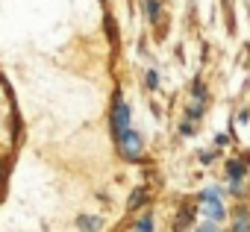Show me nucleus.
Wrapping results in <instances>:
<instances>
[{
  "label": "nucleus",
  "instance_id": "1",
  "mask_svg": "<svg viewBox=\"0 0 250 232\" xmlns=\"http://www.w3.org/2000/svg\"><path fill=\"white\" fill-rule=\"evenodd\" d=\"M118 150L127 156V159H139L142 156V135L127 130V133H121L118 135Z\"/></svg>",
  "mask_w": 250,
  "mask_h": 232
},
{
  "label": "nucleus",
  "instance_id": "2",
  "mask_svg": "<svg viewBox=\"0 0 250 232\" xmlns=\"http://www.w3.org/2000/svg\"><path fill=\"white\" fill-rule=\"evenodd\" d=\"M115 130H118V135L130 130V109H127V103L115 106Z\"/></svg>",
  "mask_w": 250,
  "mask_h": 232
},
{
  "label": "nucleus",
  "instance_id": "3",
  "mask_svg": "<svg viewBox=\"0 0 250 232\" xmlns=\"http://www.w3.org/2000/svg\"><path fill=\"white\" fill-rule=\"evenodd\" d=\"M80 226H85V229H97V226H100V220H97V217H94V220L83 217V220H80Z\"/></svg>",
  "mask_w": 250,
  "mask_h": 232
},
{
  "label": "nucleus",
  "instance_id": "4",
  "mask_svg": "<svg viewBox=\"0 0 250 232\" xmlns=\"http://www.w3.org/2000/svg\"><path fill=\"white\" fill-rule=\"evenodd\" d=\"M139 200H145V191H136V194L130 197V206H139Z\"/></svg>",
  "mask_w": 250,
  "mask_h": 232
},
{
  "label": "nucleus",
  "instance_id": "5",
  "mask_svg": "<svg viewBox=\"0 0 250 232\" xmlns=\"http://www.w3.org/2000/svg\"><path fill=\"white\" fill-rule=\"evenodd\" d=\"M229 176H241V165H229Z\"/></svg>",
  "mask_w": 250,
  "mask_h": 232
}]
</instances>
